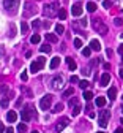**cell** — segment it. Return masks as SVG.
I'll list each match as a JSON object with an SVG mask.
<instances>
[{
  "mask_svg": "<svg viewBox=\"0 0 123 133\" xmlns=\"http://www.w3.org/2000/svg\"><path fill=\"white\" fill-rule=\"evenodd\" d=\"M46 40L49 43H57L59 41V37L55 35V33H46Z\"/></svg>",
  "mask_w": 123,
  "mask_h": 133,
  "instance_id": "2e32d148",
  "label": "cell"
},
{
  "mask_svg": "<svg viewBox=\"0 0 123 133\" xmlns=\"http://www.w3.org/2000/svg\"><path fill=\"white\" fill-rule=\"evenodd\" d=\"M103 6H104V8H111V2H109V0H104V2H103Z\"/></svg>",
  "mask_w": 123,
  "mask_h": 133,
  "instance_id": "ab89813d",
  "label": "cell"
},
{
  "mask_svg": "<svg viewBox=\"0 0 123 133\" xmlns=\"http://www.w3.org/2000/svg\"><path fill=\"white\" fill-rule=\"evenodd\" d=\"M43 27H44V29H49V27H50V21H44V22H43Z\"/></svg>",
  "mask_w": 123,
  "mask_h": 133,
  "instance_id": "60d3db41",
  "label": "cell"
},
{
  "mask_svg": "<svg viewBox=\"0 0 123 133\" xmlns=\"http://www.w3.org/2000/svg\"><path fill=\"white\" fill-rule=\"evenodd\" d=\"M66 62H68V66H69V70H76L77 68V65H76V62L73 60V57H66Z\"/></svg>",
  "mask_w": 123,
  "mask_h": 133,
  "instance_id": "e0dca14e",
  "label": "cell"
},
{
  "mask_svg": "<svg viewBox=\"0 0 123 133\" xmlns=\"http://www.w3.org/2000/svg\"><path fill=\"white\" fill-rule=\"evenodd\" d=\"M69 124V119L68 117H62L59 122H57V125H55V130L57 131H62V130H65V127Z\"/></svg>",
  "mask_w": 123,
  "mask_h": 133,
  "instance_id": "30bf717a",
  "label": "cell"
},
{
  "mask_svg": "<svg viewBox=\"0 0 123 133\" xmlns=\"http://www.w3.org/2000/svg\"><path fill=\"white\" fill-rule=\"evenodd\" d=\"M2 92H3V94H6V92H8V87H6V86H3V87H2Z\"/></svg>",
  "mask_w": 123,
  "mask_h": 133,
  "instance_id": "681fc988",
  "label": "cell"
},
{
  "mask_svg": "<svg viewBox=\"0 0 123 133\" xmlns=\"http://www.w3.org/2000/svg\"><path fill=\"white\" fill-rule=\"evenodd\" d=\"M81 103L77 105V106H74V108H71V112H73V116H77V114H81Z\"/></svg>",
  "mask_w": 123,
  "mask_h": 133,
  "instance_id": "4316f807",
  "label": "cell"
},
{
  "mask_svg": "<svg viewBox=\"0 0 123 133\" xmlns=\"http://www.w3.org/2000/svg\"><path fill=\"white\" fill-rule=\"evenodd\" d=\"M118 54L123 57V44H121V46H118Z\"/></svg>",
  "mask_w": 123,
  "mask_h": 133,
  "instance_id": "ee69618b",
  "label": "cell"
},
{
  "mask_svg": "<svg viewBox=\"0 0 123 133\" xmlns=\"http://www.w3.org/2000/svg\"><path fill=\"white\" fill-rule=\"evenodd\" d=\"M73 43H74V48H76V49H81V48H82V41H81V38H74Z\"/></svg>",
  "mask_w": 123,
  "mask_h": 133,
  "instance_id": "f1b7e54d",
  "label": "cell"
},
{
  "mask_svg": "<svg viewBox=\"0 0 123 133\" xmlns=\"http://www.w3.org/2000/svg\"><path fill=\"white\" fill-rule=\"evenodd\" d=\"M106 54H107V56H109V57H111V56H112V49H111V48H109V49H107V51H106Z\"/></svg>",
  "mask_w": 123,
  "mask_h": 133,
  "instance_id": "c3c4849f",
  "label": "cell"
},
{
  "mask_svg": "<svg viewBox=\"0 0 123 133\" xmlns=\"http://www.w3.org/2000/svg\"><path fill=\"white\" fill-rule=\"evenodd\" d=\"M22 103V97H19V98H17V102H16V106H19Z\"/></svg>",
  "mask_w": 123,
  "mask_h": 133,
  "instance_id": "f6af8a7d",
  "label": "cell"
},
{
  "mask_svg": "<svg viewBox=\"0 0 123 133\" xmlns=\"http://www.w3.org/2000/svg\"><path fill=\"white\" fill-rule=\"evenodd\" d=\"M118 76H120V78L123 79V68H120V71H118Z\"/></svg>",
  "mask_w": 123,
  "mask_h": 133,
  "instance_id": "f907efd6",
  "label": "cell"
},
{
  "mask_svg": "<svg viewBox=\"0 0 123 133\" xmlns=\"http://www.w3.org/2000/svg\"><path fill=\"white\" fill-rule=\"evenodd\" d=\"M57 16H59V18H60L62 21H65V19H66V10H60Z\"/></svg>",
  "mask_w": 123,
  "mask_h": 133,
  "instance_id": "f546056e",
  "label": "cell"
},
{
  "mask_svg": "<svg viewBox=\"0 0 123 133\" xmlns=\"http://www.w3.org/2000/svg\"><path fill=\"white\" fill-rule=\"evenodd\" d=\"M40 41H41V37L38 35V33H35V35L30 37V43H32V44H38Z\"/></svg>",
  "mask_w": 123,
  "mask_h": 133,
  "instance_id": "d6986e66",
  "label": "cell"
},
{
  "mask_svg": "<svg viewBox=\"0 0 123 133\" xmlns=\"http://www.w3.org/2000/svg\"><path fill=\"white\" fill-rule=\"evenodd\" d=\"M69 81H71V84H73V82H79V78H77L76 75H73L71 78H69Z\"/></svg>",
  "mask_w": 123,
  "mask_h": 133,
  "instance_id": "f35d334b",
  "label": "cell"
},
{
  "mask_svg": "<svg viewBox=\"0 0 123 133\" xmlns=\"http://www.w3.org/2000/svg\"><path fill=\"white\" fill-rule=\"evenodd\" d=\"M109 82H111V75L109 73H104L101 76V86H107Z\"/></svg>",
  "mask_w": 123,
  "mask_h": 133,
  "instance_id": "5bb4252c",
  "label": "cell"
},
{
  "mask_svg": "<svg viewBox=\"0 0 123 133\" xmlns=\"http://www.w3.org/2000/svg\"><path fill=\"white\" fill-rule=\"evenodd\" d=\"M32 27H33V29H40V27H41V22H40V19H35V21H32Z\"/></svg>",
  "mask_w": 123,
  "mask_h": 133,
  "instance_id": "4dcf8cb0",
  "label": "cell"
},
{
  "mask_svg": "<svg viewBox=\"0 0 123 133\" xmlns=\"http://www.w3.org/2000/svg\"><path fill=\"white\" fill-rule=\"evenodd\" d=\"M89 48L92 49V51H101V43H99L98 40H92Z\"/></svg>",
  "mask_w": 123,
  "mask_h": 133,
  "instance_id": "8fae6325",
  "label": "cell"
},
{
  "mask_svg": "<svg viewBox=\"0 0 123 133\" xmlns=\"http://www.w3.org/2000/svg\"><path fill=\"white\" fill-rule=\"evenodd\" d=\"M77 105H79V98L73 97L71 100H69V108H74V106H77Z\"/></svg>",
  "mask_w": 123,
  "mask_h": 133,
  "instance_id": "484cf974",
  "label": "cell"
},
{
  "mask_svg": "<svg viewBox=\"0 0 123 133\" xmlns=\"http://www.w3.org/2000/svg\"><path fill=\"white\" fill-rule=\"evenodd\" d=\"M17 130H19L21 133H24V131H27V125L25 124H19L17 125Z\"/></svg>",
  "mask_w": 123,
  "mask_h": 133,
  "instance_id": "836d02e7",
  "label": "cell"
},
{
  "mask_svg": "<svg viewBox=\"0 0 123 133\" xmlns=\"http://www.w3.org/2000/svg\"><path fill=\"white\" fill-rule=\"evenodd\" d=\"M37 11H38V8H37V5L35 3H32V2H25V5H24V18H32V16H35L37 14Z\"/></svg>",
  "mask_w": 123,
  "mask_h": 133,
  "instance_id": "3957f363",
  "label": "cell"
},
{
  "mask_svg": "<svg viewBox=\"0 0 123 133\" xmlns=\"http://www.w3.org/2000/svg\"><path fill=\"white\" fill-rule=\"evenodd\" d=\"M109 119H111V111H109V109H101V111L98 112V124H99V127L106 128Z\"/></svg>",
  "mask_w": 123,
  "mask_h": 133,
  "instance_id": "7a4b0ae2",
  "label": "cell"
},
{
  "mask_svg": "<svg viewBox=\"0 0 123 133\" xmlns=\"http://www.w3.org/2000/svg\"><path fill=\"white\" fill-rule=\"evenodd\" d=\"M107 97H109L111 100H115V98H117V89H115V87H111V89L107 90Z\"/></svg>",
  "mask_w": 123,
  "mask_h": 133,
  "instance_id": "ac0fdd59",
  "label": "cell"
},
{
  "mask_svg": "<svg viewBox=\"0 0 123 133\" xmlns=\"http://www.w3.org/2000/svg\"><path fill=\"white\" fill-rule=\"evenodd\" d=\"M121 112H123V106H121Z\"/></svg>",
  "mask_w": 123,
  "mask_h": 133,
  "instance_id": "11a10c76",
  "label": "cell"
},
{
  "mask_svg": "<svg viewBox=\"0 0 123 133\" xmlns=\"http://www.w3.org/2000/svg\"><path fill=\"white\" fill-rule=\"evenodd\" d=\"M71 13H73V16H81V14H82V6H81L79 3L73 5V8H71Z\"/></svg>",
  "mask_w": 123,
  "mask_h": 133,
  "instance_id": "7c38bea8",
  "label": "cell"
},
{
  "mask_svg": "<svg viewBox=\"0 0 123 133\" xmlns=\"http://www.w3.org/2000/svg\"><path fill=\"white\" fill-rule=\"evenodd\" d=\"M17 6H19V0H3V8L11 14L17 11Z\"/></svg>",
  "mask_w": 123,
  "mask_h": 133,
  "instance_id": "277c9868",
  "label": "cell"
},
{
  "mask_svg": "<svg viewBox=\"0 0 123 133\" xmlns=\"http://www.w3.org/2000/svg\"><path fill=\"white\" fill-rule=\"evenodd\" d=\"M82 97H84V100H87V102H90V100L93 98V94H92L90 90H84V95H82Z\"/></svg>",
  "mask_w": 123,
  "mask_h": 133,
  "instance_id": "7402d4cb",
  "label": "cell"
},
{
  "mask_svg": "<svg viewBox=\"0 0 123 133\" xmlns=\"http://www.w3.org/2000/svg\"><path fill=\"white\" fill-rule=\"evenodd\" d=\"M2 56H3V48L0 46V57H2Z\"/></svg>",
  "mask_w": 123,
  "mask_h": 133,
  "instance_id": "f5cc1de1",
  "label": "cell"
},
{
  "mask_svg": "<svg viewBox=\"0 0 123 133\" xmlns=\"http://www.w3.org/2000/svg\"><path fill=\"white\" fill-rule=\"evenodd\" d=\"M59 65H60V57H54V59L50 60V63H49V68L50 70H55Z\"/></svg>",
  "mask_w": 123,
  "mask_h": 133,
  "instance_id": "4fadbf2b",
  "label": "cell"
},
{
  "mask_svg": "<svg viewBox=\"0 0 123 133\" xmlns=\"http://www.w3.org/2000/svg\"><path fill=\"white\" fill-rule=\"evenodd\" d=\"M90 54H92V49H90L89 46H85V48L82 49V56H84V57H90Z\"/></svg>",
  "mask_w": 123,
  "mask_h": 133,
  "instance_id": "cb8c5ba5",
  "label": "cell"
},
{
  "mask_svg": "<svg viewBox=\"0 0 123 133\" xmlns=\"http://www.w3.org/2000/svg\"><path fill=\"white\" fill-rule=\"evenodd\" d=\"M62 87H63V78L62 76L52 78V81H50V89L52 90H60Z\"/></svg>",
  "mask_w": 123,
  "mask_h": 133,
  "instance_id": "52a82bcc",
  "label": "cell"
},
{
  "mask_svg": "<svg viewBox=\"0 0 123 133\" xmlns=\"http://www.w3.org/2000/svg\"><path fill=\"white\" fill-rule=\"evenodd\" d=\"M89 86H90V82L87 81V79H82V81H79V87H81V89H84V90H85V89L89 87Z\"/></svg>",
  "mask_w": 123,
  "mask_h": 133,
  "instance_id": "603a6c76",
  "label": "cell"
},
{
  "mask_svg": "<svg viewBox=\"0 0 123 133\" xmlns=\"http://www.w3.org/2000/svg\"><path fill=\"white\" fill-rule=\"evenodd\" d=\"M50 49H52V48H50V46H49V44L46 43V44H43V46L40 48V51H41V52H44V54H46V52L49 54V52H50Z\"/></svg>",
  "mask_w": 123,
  "mask_h": 133,
  "instance_id": "d4e9b609",
  "label": "cell"
},
{
  "mask_svg": "<svg viewBox=\"0 0 123 133\" xmlns=\"http://www.w3.org/2000/svg\"><path fill=\"white\" fill-rule=\"evenodd\" d=\"M98 133H104V131H98Z\"/></svg>",
  "mask_w": 123,
  "mask_h": 133,
  "instance_id": "9f6ffc18",
  "label": "cell"
},
{
  "mask_svg": "<svg viewBox=\"0 0 123 133\" xmlns=\"http://www.w3.org/2000/svg\"><path fill=\"white\" fill-rule=\"evenodd\" d=\"M21 32H22V33H27V32H28V25H27L24 21H22V24H21Z\"/></svg>",
  "mask_w": 123,
  "mask_h": 133,
  "instance_id": "d6a6232c",
  "label": "cell"
},
{
  "mask_svg": "<svg viewBox=\"0 0 123 133\" xmlns=\"http://www.w3.org/2000/svg\"><path fill=\"white\" fill-rule=\"evenodd\" d=\"M0 105H2V108H8V105H10V100H8V98H3L2 102H0Z\"/></svg>",
  "mask_w": 123,
  "mask_h": 133,
  "instance_id": "e575fe53",
  "label": "cell"
},
{
  "mask_svg": "<svg viewBox=\"0 0 123 133\" xmlns=\"http://www.w3.org/2000/svg\"><path fill=\"white\" fill-rule=\"evenodd\" d=\"M32 133H40V131H37V130H33V131H32Z\"/></svg>",
  "mask_w": 123,
  "mask_h": 133,
  "instance_id": "db71d44e",
  "label": "cell"
},
{
  "mask_svg": "<svg viewBox=\"0 0 123 133\" xmlns=\"http://www.w3.org/2000/svg\"><path fill=\"white\" fill-rule=\"evenodd\" d=\"M114 133H123V128H121V127H118V128H117Z\"/></svg>",
  "mask_w": 123,
  "mask_h": 133,
  "instance_id": "7dc6e473",
  "label": "cell"
},
{
  "mask_svg": "<svg viewBox=\"0 0 123 133\" xmlns=\"http://www.w3.org/2000/svg\"><path fill=\"white\" fill-rule=\"evenodd\" d=\"M71 95H74V89H73V87H69V89H66V90L63 92V98H69Z\"/></svg>",
  "mask_w": 123,
  "mask_h": 133,
  "instance_id": "ffe728a7",
  "label": "cell"
},
{
  "mask_svg": "<svg viewBox=\"0 0 123 133\" xmlns=\"http://www.w3.org/2000/svg\"><path fill=\"white\" fill-rule=\"evenodd\" d=\"M21 79H22L24 82L28 79V75H27V71H22V73H21Z\"/></svg>",
  "mask_w": 123,
  "mask_h": 133,
  "instance_id": "8d00e7d4",
  "label": "cell"
},
{
  "mask_svg": "<svg viewBox=\"0 0 123 133\" xmlns=\"http://www.w3.org/2000/svg\"><path fill=\"white\" fill-rule=\"evenodd\" d=\"M85 8H87V11H90V13H93V11L96 10V5H95L93 2H90V3H87V6H85Z\"/></svg>",
  "mask_w": 123,
  "mask_h": 133,
  "instance_id": "83f0119b",
  "label": "cell"
},
{
  "mask_svg": "<svg viewBox=\"0 0 123 133\" xmlns=\"http://www.w3.org/2000/svg\"><path fill=\"white\" fill-rule=\"evenodd\" d=\"M62 109H63V105H62V103H57V105H55V108L52 109V111H54V112H60Z\"/></svg>",
  "mask_w": 123,
  "mask_h": 133,
  "instance_id": "d590c367",
  "label": "cell"
},
{
  "mask_svg": "<svg viewBox=\"0 0 123 133\" xmlns=\"http://www.w3.org/2000/svg\"><path fill=\"white\" fill-rule=\"evenodd\" d=\"M16 119H17V114H16V111H10L8 114H6V121L11 124V122H16Z\"/></svg>",
  "mask_w": 123,
  "mask_h": 133,
  "instance_id": "9a60e30c",
  "label": "cell"
},
{
  "mask_svg": "<svg viewBox=\"0 0 123 133\" xmlns=\"http://www.w3.org/2000/svg\"><path fill=\"white\" fill-rule=\"evenodd\" d=\"M59 11H60V6L55 2L46 3L44 8H43V13H44V16H47V18H55V16L59 14Z\"/></svg>",
  "mask_w": 123,
  "mask_h": 133,
  "instance_id": "6da1fadb",
  "label": "cell"
},
{
  "mask_svg": "<svg viewBox=\"0 0 123 133\" xmlns=\"http://www.w3.org/2000/svg\"><path fill=\"white\" fill-rule=\"evenodd\" d=\"M103 68H104V70H111V63H109V62H106V63L103 65Z\"/></svg>",
  "mask_w": 123,
  "mask_h": 133,
  "instance_id": "b9f144b4",
  "label": "cell"
},
{
  "mask_svg": "<svg viewBox=\"0 0 123 133\" xmlns=\"http://www.w3.org/2000/svg\"><path fill=\"white\" fill-rule=\"evenodd\" d=\"M3 131H5V128H3V125H2V124H0V133H3Z\"/></svg>",
  "mask_w": 123,
  "mask_h": 133,
  "instance_id": "816d5d0a",
  "label": "cell"
},
{
  "mask_svg": "<svg viewBox=\"0 0 123 133\" xmlns=\"http://www.w3.org/2000/svg\"><path fill=\"white\" fill-rule=\"evenodd\" d=\"M44 63H46V59L44 57H40V59H37L35 62H32V65H30V71L32 73H38L43 66H44Z\"/></svg>",
  "mask_w": 123,
  "mask_h": 133,
  "instance_id": "8992f818",
  "label": "cell"
},
{
  "mask_svg": "<svg viewBox=\"0 0 123 133\" xmlns=\"http://www.w3.org/2000/svg\"><path fill=\"white\" fill-rule=\"evenodd\" d=\"M114 24H115V25H117V27H120V25H121V24H123V19H121V18H117V19H115V22H114Z\"/></svg>",
  "mask_w": 123,
  "mask_h": 133,
  "instance_id": "74e56055",
  "label": "cell"
},
{
  "mask_svg": "<svg viewBox=\"0 0 123 133\" xmlns=\"http://www.w3.org/2000/svg\"><path fill=\"white\" fill-rule=\"evenodd\" d=\"M22 121L24 122H30L33 117H37V112H35V109L32 106H25V109H22Z\"/></svg>",
  "mask_w": 123,
  "mask_h": 133,
  "instance_id": "5b68a950",
  "label": "cell"
},
{
  "mask_svg": "<svg viewBox=\"0 0 123 133\" xmlns=\"http://www.w3.org/2000/svg\"><path fill=\"white\" fill-rule=\"evenodd\" d=\"M99 62H101V60H99V59H95V60H93V62H92V65H99Z\"/></svg>",
  "mask_w": 123,
  "mask_h": 133,
  "instance_id": "bcb514c9",
  "label": "cell"
},
{
  "mask_svg": "<svg viewBox=\"0 0 123 133\" xmlns=\"http://www.w3.org/2000/svg\"><path fill=\"white\" fill-rule=\"evenodd\" d=\"M50 105H52V95H44V97L40 100V108L44 109V111H47V109L50 108Z\"/></svg>",
  "mask_w": 123,
  "mask_h": 133,
  "instance_id": "ba28073f",
  "label": "cell"
},
{
  "mask_svg": "<svg viewBox=\"0 0 123 133\" xmlns=\"http://www.w3.org/2000/svg\"><path fill=\"white\" fill-rule=\"evenodd\" d=\"M104 105H106V98H104V97H98V98H96V106L103 108Z\"/></svg>",
  "mask_w": 123,
  "mask_h": 133,
  "instance_id": "44dd1931",
  "label": "cell"
},
{
  "mask_svg": "<svg viewBox=\"0 0 123 133\" xmlns=\"http://www.w3.org/2000/svg\"><path fill=\"white\" fill-rule=\"evenodd\" d=\"M5 133H14V128H13V127H8V128L5 130Z\"/></svg>",
  "mask_w": 123,
  "mask_h": 133,
  "instance_id": "7bdbcfd3",
  "label": "cell"
},
{
  "mask_svg": "<svg viewBox=\"0 0 123 133\" xmlns=\"http://www.w3.org/2000/svg\"><path fill=\"white\" fill-rule=\"evenodd\" d=\"M93 29H95V30H98L101 35H106V33H107V27L104 25L99 19H95V21H93Z\"/></svg>",
  "mask_w": 123,
  "mask_h": 133,
  "instance_id": "9c48e42d",
  "label": "cell"
},
{
  "mask_svg": "<svg viewBox=\"0 0 123 133\" xmlns=\"http://www.w3.org/2000/svg\"><path fill=\"white\" fill-rule=\"evenodd\" d=\"M63 32H65V27L62 24H57L55 25V33H63Z\"/></svg>",
  "mask_w": 123,
  "mask_h": 133,
  "instance_id": "1f68e13d",
  "label": "cell"
}]
</instances>
